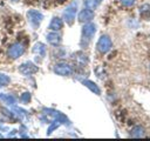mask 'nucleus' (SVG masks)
<instances>
[{
    "mask_svg": "<svg viewBox=\"0 0 150 141\" xmlns=\"http://www.w3.org/2000/svg\"><path fill=\"white\" fill-rule=\"evenodd\" d=\"M121 1V4L123 5V6H125V7H130V6H132L135 2H136V0H120Z\"/></svg>",
    "mask_w": 150,
    "mask_h": 141,
    "instance_id": "nucleus-22",
    "label": "nucleus"
},
{
    "mask_svg": "<svg viewBox=\"0 0 150 141\" xmlns=\"http://www.w3.org/2000/svg\"><path fill=\"white\" fill-rule=\"evenodd\" d=\"M82 83H83L88 89H90L93 93H95V94H97V95L101 94V89H100V87H98L95 82H93L91 80H83Z\"/></svg>",
    "mask_w": 150,
    "mask_h": 141,
    "instance_id": "nucleus-12",
    "label": "nucleus"
},
{
    "mask_svg": "<svg viewBox=\"0 0 150 141\" xmlns=\"http://www.w3.org/2000/svg\"><path fill=\"white\" fill-rule=\"evenodd\" d=\"M11 82V78L4 73H0V86H7Z\"/></svg>",
    "mask_w": 150,
    "mask_h": 141,
    "instance_id": "nucleus-21",
    "label": "nucleus"
},
{
    "mask_svg": "<svg viewBox=\"0 0 150 141\" xmlns=\"http://www.w3.org/2000/svg\"><path fill=\"white\" fill-rule=\"evenodd\" d=\"M94 16H95L94 11L84 7L83 9H81V11H80L77 19H79V21H80V22H82V24H87V22H90V21L94 19Z\"/></svg>",
    "mask_w": 150,
    "mask_h": 141,
    "instance_id": "nucleus-8",
    "label": "nucleus"
},
{
    "mask_svg": "<svg viewBox=\"0 0 150 141\" xmlns=\"http://www.w3.org/2000/svg\"><path fill=\"white\" fill-rule=\"evenodd\" d=\"M62 27H63V19H61V18H59V16H54V18L50 20L49 26H48V28H49L50 31H55V32L60 31Z\"/></svg>",
    "mask_w": 150,
    "mask_h": 141,
    "instance_id": "nucleus-10",
    "label": "nucleus"
},
{
    "mask_svg": "<svg viewBox=\"0 0 150 141\" xmlns=\"http://www.w3.org/2000/svg\"><path fill=\"white\" fill-rule=\"evenodd\" d=\"M0 137H2V134H0Z\"/></svg>",
    "mask_w": 150,
    "mask_h": 141,
    "instance_id": "nucleus-23",
    "label": "nucleus"
},
{
    "mask_svg": "<svg viewBox=\"0 0 150 141\" xmlns=\"http://www.w3.org/2000/svg\"><path fill=\"white\" fill-rule=\"evenodd\" d=\"M33 53L34 54H38L39 56L43 58L46 55V46L42 43V42H36L34 46H33Z\"/></svg>",
    "mask_w": 150,
    "mask_h": 141,
    "instance_id": "nucleus-11",
    "label": "nucleus"
},
{
    "mask_svg": "<svg viewBox=\"0 0 150 141\" xmlns=\"http://www.w3.org/2000/svg\"><path fill=\"white\" fill-rule=\"evenodd\" d=\"M61 125V122L60 121H57V120H53L52 122H50V125H49V127H48V129H47V135H50L56 128H59V126Z\"/></svg>",
    "mask_w": 150,
    "mask_h": 141,
    "instance_id": "nucleus-18",
    "label": "nucleus"
},
{
    "mask_svg": "<svg viewBox=\"0 0 150 141\" xmlns=\"http://www.w3.org/2000/svg\"><path fill=\"white\" fill-rule=\"evenodd\" d=\"M30 100H32V95H30L29 92H23V93L21 94V96H20V101H21L22 103H29Z\"/></svg>",
    "mask_w": 150,
    "mask_h": 141,
    "instance_id": "nucleus-20",
    "label": "nucleus"
},
{
    "mask_svg": "<svg viewBox=\"0 0 150 141\" xmlns=\"http://www.w3.org/2000/svg\"><path fill=\"white\" fill-rule=\"evenodd\" d=\"M112 47V41L108 35H102L100 36V39L97 40L96 43V49L101 53V54H105L108 53Z\"/></svg>",
    "mask_w": 150,
    "mask_h": 141,
    "instance_id": "nucleus-3",
    "label": "nucleus"
},
{
    "mask_svg": "<svg viewBox=\"0 0 150 141\" xmlns=\"http://www.w3.org/2000/svg\"><path fill=\"white\" fill-rule=\"evenodd\" d=\"M76 13H77V2L74 1L71 2L64 11H63V20L69 25L71 26L75 21V18H76Z\"/></svg>",
    "mask_w": 150,
    "mask_h": 141,
    "instance_id": "nucleus-2",
    "label": "nucleus"
},
{
    "mask_svg": "<svg viewBox=\"0 0 150 141\" xmlns=\"http://www.w3.org/2000/svg\"><path fill=\"white\" fill-rule=\"evenodd\" d=\"M38 70H39L38 66L35 63H33L32 61H26L22 65H20V67H19V72L22 75H32V74L36 73Z\"/></svg>",
    "mask_w": 150,
    "mask_h": 141,
    "instance_id": "nucleus-7",
    "label": "nucleus"
},
{
    "mask_svg": "<svg viewBox=\"0 0 150 141\" xmlns=\"http://www.w3.org/2000/svg\"><path fill=\"white\" fill-rule=\"evenodd\" d=\"M12 110H13V112H15V113H14V115H15L16 118H19V119H23V118L27 115V112H26V110H23V109H21V108H19V107H13V108H12Z\"/></svg>",
    "mask_w": 150,
    "mask_h": 141,
    "instance_id": "nucleus-19",
    "label": "nucleus"
},
{
    "mask_svg": "<svg viewBox=\"0 0 150 141\" xmlns=\"http://www.w3.org/2000/svg\"><path fill=\"white\" fill-rule=\"evenodd\" d=\"M102 2V0H84V7L89 8V9H96L98 7V5Z\"/></svg>",
    "mask_w": 150,
    "mask_h": 141,
    "instance_id": "nucleus-17",
    "label": "nucleus"
},
{
    "mask_svg": "<svg viewBox=\"0 0 150 141\" xmlns=\"http://www.w3.org/2000/svg\"><path fill=\"white\" fill-rule=\"evenodd\" d=\"M23 53H25V46H23L21 42H15V43H13V45L8 48V51H7L8 56L12 58V59H18V58H20Z\"/></svg>",
    "mask_w": 150,
    "mask_h": 141,
    "instance_id": "nucleus-6",
    "label": "nucleus"
},
{
    "mask_svg": "<svg viewBox=\"0 0 150 141\" xmlns=\"http://www.w3.org/2000/svg\"><path fill=\"white\" fill-rule=\"evenodd\" d=\"M131 136H134V137H142V136H144V128L142 127V126H135L132 129H131Z\"/></svg>",
    "mask_w": 150,
    "mask_h": 141,
    "instance_id": "nucleus-16",
    "label": "nucleus"
},
{
    "mask_svg": "<svg viewBox=\"0 0 150 141\" xmlns=\"http://www.w3.org/2000/svg\"><path fill=\"white\" fill-rule=\"evenodd\" d=\"M27 19H28V21L30 22V25L36 29V28L40 26V24H41V21H42V19H43V15H42V13H40L39 11L29 9V11L27 12Z\"/></svg>",
    "mask_w": 150,
    "mask_h": 141,
    "instance_id": "nucleus-5",
    "label": "nucleus"
},
{
    "mask_svg": "<svg viewBox=\"0 0 150 141\" xmlns=\"http://www.w3.org/2000/svg\"><path fill=\"white\" fill-rule=\"evenodd\" d=\"M54 73L61 76H69L73 74V67L67 62H57L54 66Z\"/></svg>",
    "mask_w": 150,
    "mask_h": 141,
    "instance_id": "nucleus-4",
    "label": "nucleus"
},
{
    "mask_svg": "<svg viewBox=\"0 0 150 141\" xmlns=\"http://www.w3.org/2000/svg\"><path fill=\"white\" fill-rule=\"evenodd\" d=\"M74 59H75L76 63H79L81 67H84V66L87 65V62H88V58H87V55H86V54H83L82 52L76 53V54H75V56H74Z\"/></svg>",
    "mask_w": 150,
    "mask_h": 141,
    "instance_id": "nucleus-13",
    "label": "nucleus"
},
{
    "mask_svg": "<svg viewBox=\"0 0 150 141\" xmlns=\"http://www.w3.org/2000/svg\"><path fill=\"white\" fill-rule=\"evenodd\" d=\"M0 100L4 101L7 105H14L15 101H16V99H15L14 95H12V94H5V93H0Z\"/></svg>",
    "mask_w": 150,
    "mask_h": 141,
    "instance_id": "nucleus-14",
    "label": "nucleus"
},
{
    "mask_svg": "<svg viewBox=\"0 0 150 141\" xmlns=\"http://www.w3.org/2000/svg\"><path fill=\"white\" fill-rule=\"evenodd\" d=\"M61 40H62L61 39V35L57 32H55V31H53V32H50V33L47 34V41L52 46H59L61 43Z\"/></svg>",
    "mask_w": 150,
    "mask_h": 141,
    "instance_id": "nucleus-9",
    "label": "nucleus"
},
{
    "mask_svg": "<svg viewBox=\"0 0 150 141\" xmlns=\"http://www.w3.org/2000/svg\"><path fill=\"white\" fill-rule=\"evenodd\" d=\"M95 33H96V25L95 24H93V22L84 24V26L82 27V38H81V46L83 48H86L89 45V42L94 38Z\"/></svg>",
    "mask_w": 150,
    "mask_h": 141,
    "instance_id": "nucleus-1",
    "label": "nucleus"
},
{
    "mask_svg": "<svg viewBox=\"0 0 150 141\" xmlns=\"http://www.w3.org/2000/svg\"><path fill=\"white\" fill-rule=\"evenodd\" d=\"M139 13L142 15L143 19L149 20L150 19V5L149 4H144L139 7Z\"/></svg>",
    "mask_w": 150,
    "mask_h": 141,
    "instance_id": "nucleus-15",
    "label": "nucleus"
}]
</instances>
